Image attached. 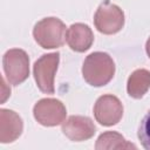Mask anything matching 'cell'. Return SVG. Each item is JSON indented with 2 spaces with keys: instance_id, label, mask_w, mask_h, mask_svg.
<instances>
[{
  "instance_id": "obj_14",
  "label": "cell",
  "mask_w": 150,
  "mask_h": 150,
  "mask_svg": "<svg viewBox=\"0 0 150 150\" xmlns=\"http://www.w3.org/2000/svg\"><path fill=\"white\" fill-rule=\"evenodd\" d=\"M145 50H146V54H148V56L150 59V38L148 39V41L145 43Z\"/></svg>"
},
{
  "instance_id": "obj_11",
  "label": "cell",
  "mask_w": 150,
  "mask_h": 150,
  "mask_svg": "<svg viewBox=\"0 0 150 150\" xmlns=\"http://www.w3.org/2000/svg\"><path fill=\"white\" fill-rule=\"evenodd\" d=\"M150 88V71L148 69H136L131 73L127 82L128 95L132 98H142Z\"/></svg>"
},
{
  "instance_id": "obj_7",
  "label": "cell",
  "mask_w": 150,
  "mask_h": 150,
  "mask_svg": "<svg viewBox=\"0 0 150 150\" xmlns=\"http://www.w3.org/2000/svg\"><path fill=\"white\" fill-rule=\"evenodd\" d=\"M95 120L104 127L117 124L123 116V105L121 101L110 94L100 96L94 105Z\"/></svg>"
},
{
  "instance_id": "obj_9",
  "label": "cell",
  "mask_w": 150,
  "mask_h": 150,
  "mask_svg": "<svg viewBox=\"0 0 150 150\" xmlns=\"http://www.w3.org/2000/svg\"><path fill=\"white\" fill-rule=\"evenodd\" d=\"M66 41L71 50L83 53L91 47L94 42V34L88 25L77 22L73 23L67 29Z\"/></svg>"
},
{
  "instance_id": "obj_1",
  "label": "cell",
  "mask_w": 150,
  "mask_h": 150,
  "mask_svg": "<svg viewBox=\"0 0 150 150\" xmlns=\"http://www.w3.org/2000/svg\"><path fill=\"white\" fill-rule=\"evenodd\" d=\"M115 74V63L111 56L103 52L89 54L82 66V76L84 81L93 87H103L108 84Z\"/></svg>"
},
{
  "instance_id": "obj_6",
  "label": "cell",
  "mask_w": 150,
  "mask_h": 150,
  "mask_svg": "<svg viewBox=\"0 0 150 150\" xmlns=\"http://www.w3.org/2000/svg\"><path fill=\"white\" fill-rule=\"evenodd\" d=\"M34 118L43 127H55L66 120L64 104L56 98H41L33 108Z\"/></svg>"
},
{
  "instance_id": "obj_3",
  "label": "cell",
  "mask_w": 150,
  "mask_h": 150,
  "mask_svg": "<svg viewBox=\"0 0 150 150\" xmlns=\"http://www.w3.org/2000/svg\"><path fill=\"white\" fill-rule=\"evenodd\" d=\"M2 67L8 83L19 86L25 82L29 75V57L22 49H9L4 54Z\"/></svg>"
},
{
  "instance_id": "obj_8",
  "label": "cell",
  "mask_w": 150,
  "mask_h": 150,
  "mask_svg": "<svg viewBox=\"0 0 150 150\" xmlns=\"http://www.w3.org/2000/svg\"><path fill=\"white\" fill-rule=\"evenodd\" d=\"M62 132L73 142H83L94 136L96 127L87 116L73 115L62 123Z\"/></svg>"
},
{
  "instance_id": "obj_12",
  "label": "cell",
  "mask_w": 150,
  "mask_h": 150,
  "mask_svg": "<svg viewBox=\"0 0 150 150\" xmlns=\"http://www.w3.org/2000/svg\"><path fill=\"white\" fill-rule=\"evenodd\" d=\"M95 148L97 150L103 149H137L132 143H129L121 134L116 131H107L98 136Z\"/></svg>"
},
{
  "instance_id": "obj_10",
  "label": "cell",
  "mask_w": 150,
  "mask_h": 150,
  "mask_svg": "<svg viewBox=\"0 0 150 150\" xmlns=\"http://www.w3.org/2000/svg\"><path fill=\"white\" fill-rule=\"evenodd\" d=\"M23 130L21 117L13 110H0V142L12 143L20 137Z\"/></svg>"
},
{
  "instance_id": "obj_13",
  "label": "cell",
  "mask_w": 150,
  "mask_h": 150,
  "mask_svg": "<svg viewBox=\"0 0 150 150\" xmlns=\"http://www.w3.org/2000/svg\"><path fill=\"white\" fill-rule=\"evenodd\" d=\"M137 136L142 146L146 150H150V109L139 122Z\"/></svg>"
},
{
  "instance_id": "obj_2",
  "label": "cell",
  "mask_w": 150,
  "mask_h": 150,
  "mask_svg": "<svg viewBox=\"0 0 150 150\" xmlns=\"http://www.w3.org/2000/svg\"><path fill=\"white\" fill-rule=\"evenodd\" d=\"M66 25L59 18L49 16L40 20L33 28V36L35 42L45 48H59L66 40Z\"/></svg>"
},
{
  "instance_id": "obj_5",
  "label": "cell",
  "mask_w": 150,
  "mask_h": 150,
  "mask_svg": "<svg viewBox=\"0 0 150 150\" xmlns=\"http://www.w3.org/2000/svg\"><path fill=\"white\" fill-rule=\"evenodd\" d=\"M94 25L102 34H116L124 26V13L118 6L111 4L109 0H105L96 9Z\"/></svg>"
},
{
  "instance_id": "obj_4",
  "label": "cell",
  "mask_w": 150,
  "mask_h": 150,
  "mask_svg": "<svg viewBox=\"0 0 150 150\" xmlns=\"http://www.w3.org/2000/svg\"><path fill=\"white\" fill-rule=\"evenodd\" d=\"M60 61V53L45 54L38 59L33 66V75L38 88L45 93L53 95L55 91L54 79Z\"/></svg>"
}]
</instances>
